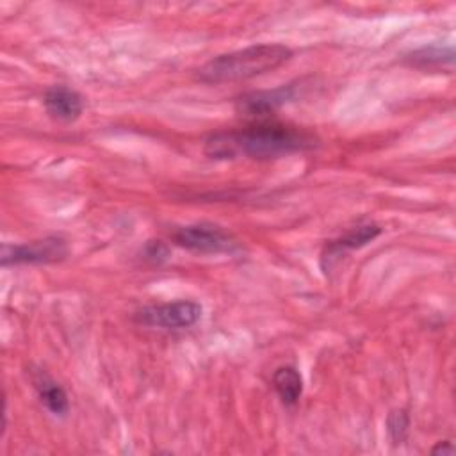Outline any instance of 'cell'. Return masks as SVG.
Wrapping results in <instances>:
<instances>
[{"label": "cell", "instance_id": "5b68a950", "mask_svg": "<svg viewBox=\"0 0 456 456\" xmlns=\"http://www.w3.org/2000/svg\"><path fill=\"white\" fill-rule=\"evenodd\" d=\"M68 255V244L61 237H45L25 244H2V265H37L53 264L64 260Z\"/></svg>", "mask_w": 456, "mask_h": 456}, {"label": "cell", "instance_id": "7c38bea8", "mask_svg": "<svg viewBox=\"0 0 456 456\" xmlns=\"http://www.w3.org/2000/svg\"><path fill=\"white\" fill-rule=\"evenodd\" d=\"M387 431L394 445H399L406 440L410 433V417L404 410H392L387 417Z\"/></svg>", "mask_w": 456, "mask_h": 456}, {"label": "cell", "instance_id": "3957f363", "mask_svg": "<svg viewBox=\"0 0 456 456\" xmlns=\"http://www.w3.org/2000/svg\"><path fill=\"white\" fill-rule=\"evenodd\" d=\"M203 308L200 303L191 299H180L160 305L142 306L134 314L137 324L162 330H183L194 326L201 319Z\"/></svg>", "mask_w": 456, "mask_h": 456}, {"label": "cell", "instance_id": "4fadbf2b", "mask_svg": "<svg viewBox=\"0 0 456 456\" xmlns=\"http://www.w3.org/2000/svg\"><path fill=\"white\" fill-rule=\"evenodd\" d=\"M144 255H146V258L148 260H151V262H162V260H166L167 258V255H169V249H167V246L166 244H162L160 240H151V242H148L146 244V248H144Z\"/></svg>", "mask_w": 456, "mask_h": 456}, {"label": "cell", "instance_id": "6da1fadb", "mask_svg": "<svg viewBox=\"0 0 456 456\" xmlns=\"http://www.w3.org/2000/svg\"><path fill=\"white\" fill-rule=\"evenodd\" d=\"M317 146V137L303 126L287 123H256L235 130H221L207 137L203 153L216 160L278 159Z\"/></svg>", "mask_w": 456, "mask_h": 456}, {"label": "cell", "instance_id": "7a4b0ae2", "mask_svg": "<svg viewBox=\"0 0 456 456\" xmlns=\"http://www.w3.org/2000/svg\"><path fill=\"white\" fill-rule=\"evenodd\" d=\"M290 57L292 50L280 43L251 45L210 59L196 71V78L205 84L240 82L273 71Z\"/></svg>", "mask_w": 456, "mask_h": 456}, {"label": "cell", "instance_id": "ba28073f", "mask_svg": "<svg viewBox=\"0 0 456 456\" xmlns=\"http://www.w3.org/2000/svg\"><path fill=\"white\" fill-rule=\"evenodd\" d=\"M381 233V228L374 223H365L360 226L351 228L349 232H346L344 235H340L338 239L331 240L321 258V265L324 271L330 269V264L333 258L340 256L344 251H351V249H358L363 248L365 244H369L370 240H374L378 235Z\"/></svg>", "mask_w": 456, "mask_h": 456}, {"label": "cell", "instance_id": "9c48e42d", "mask_svg": "<svg viewBox=\"0 0 456 456\" xmlns=\"http://www.w3.org/2000/svg\"><path fill=\"white\" fill-rule=\"evenodd\" d=\"M34 387L37 390V395L45 408L55 415V417H64L69 410V401L62 387H59L48 374L43 370H37L34 376Z\"/></svg>", "mask_w": 456, "mask_h": 456}, {"label": "cell", "instance_id": "8992f818", "mask_svg": "<svg viewBox=\"0 0 456 456\" xmlns=\"http://www.w3.org/2000/svg\"><path fill=\"white\" fill-rule=\"evenodd\" d=\"M297 93L296 84H283L274 89H258L240 94L235 100V110L237 114L244 118L262 119L273 112H276L281 105L294 100Z\"/></svg>", "mask_w": 456, "mask_h": 456}, {"label": "cell", "instance_id": "5bb4252c", "mask_svg": "<svg viewBox=\"0 0 456 456\" xmlns=\"http://www.w3.org/2000/svg\"><path fill=\"white\" fill-rule=\"evenodd\" d=\"M454 445L451 440H440L436 445L431 449V454H454Z\"/></svg>", "mask_w": 456, "mask_h": 456}, {"label": "cell", "instance_id": "52a82bcc", "mask_svg": "<svg viewBox=\"0 0 456 456\" xmlns=\"http://www.w3.org/2000/svg\"><path fill=\"white\" fill-rule=\"evenodd\" d=\"M46 112L64 123H71L80 118L84 112V98L78 91L66 87V86H52L46 89L45 98H43Z\"/></svg>", "mask_w": 456, "mask_h": 456}, {"label": "cell", "instance_id": "8fae6325", "mask_svg": "<svg viewBox=\"0 0 456 456\" xmlns=\"http://www.w3.org/2000/svg\"><path fill=\"white\" fill-rule=\"evenodd\" d=\"M406 62L420 68V69H433V68H452L454 64V48L452 46H440L429 45L411 52L406 57Z\"/></svg>", "mask_w": 456, "mask_h": 456}, {"label": "cell", "instance_id": "30bf717a", "mask_svg": "<svg viewBox=\"0 0 456 456\" xmlns=\"http://www.w3.org/2000/svg\"><path fill=\"white\" fill-rule=\"evenodd\" d=\"M273 387L285 406H294L303 394V378L292 365H281L273 374Z\"/></svg>", "mask_w": 456, "mask_h": 456}, {"label": "cell", "instance_id": "277c9868", "mask_svg": "<svg viewBox=\"0 0 456 456\" xmlns=\"http://www.w3.org/2000/svg\"><path fill=\"white\" fill-rule=\"evenodd\" d=\"M173 242L198 253H233L239 240L223 226L214 223H194L173 232Z\"/></svg>", "mask_w": 456, "mask_h": 456}]
</instances>
